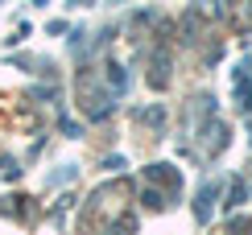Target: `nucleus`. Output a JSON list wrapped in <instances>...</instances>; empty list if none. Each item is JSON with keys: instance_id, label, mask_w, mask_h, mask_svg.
Segmentation results:
<instances>
[{"instance_id": "1", "label": "nucleus", "mask_w": 252, "mask_h": 235, "mask_svg": "<svg viewBox=\"0 0 252 235\" xmlns=\"http://www.w3.org/2000/svg\"><path fill=\"white\" fill-rule=\"evenodd\" d=\"M145 202H149L153 210H157V206H165V202H161V194H157V190H149V194H145Z\"/></svg>"}]
</instances>
